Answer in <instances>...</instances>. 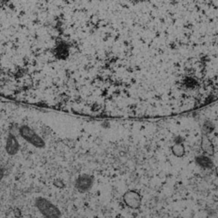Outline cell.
Returning <instances> with one entry per match:
<instances>
[{"label":"cell","instance_id":"cell-1","mask_svg":"<svg viewBox=\"0 0 218 218\" xmlns=\"http://www.w3.org/2000/svg\"><path fill=\"white\" fill-rule=\"evenodd\" d=\"M35 206L39 211L45 217L56 218L61 216L60 209L53 203L45 198L39 197L35 200Z\"/></svg>","mask_w":218,"mask_h":218},{"label":"cell","instance_id":"cell-2","mask_svg":"<svg viewBox=\"0 0 218 218\" xmlns=\"http://www.w3.org/2000/svg\"><path fill=\"white\" fill-rule=\"evenodd\" d=\"M19 135L25 141L37 148H43L45 147V141H43V138L35 132L34 130L27 125L24 124L19 127Z\"/></svg>","mask_w":218,"mask_h":218},{"label":"cell","instance_id":"cell-3","mask_svg":"<svg viewBox=\"0 0 218 218\" xmlns=\"http://www.w3.org/2000/svg\"><path fill=\"white\" fill-rule=\"evenodd\" d=\"M93 182V176L87 174H83L79 175L75 181V188L78 192H85L91 188Z\"/></svg>","mask_w":218,"mask_h":218},{"label":"cell","instance_id":"cell-4","mask_svg":"<svg viewBox=\"0 0 218 218\" xmlns=\"http://www.w3.org/2000/svg\"><path fill=\"white\" fill-rule=\"evenodd\" d=\"M19 150H20V144H19L17 138L16 137V135L9 132L8 134L6 144H5L6 153L10 156H13L17 154Z\"/></svg>","mask_w":218,"mask_h":218},{"label":"cell","instance_id":"cell-5","mask_svg":"<svg viewBox=\"0 0 218 218\" xmlns=\"http://www.w3.org/2000/svg\"><path fill=\"white\" fill-rule=\"evenodd\" d=\"M56 55L60 59H66L68 56V49L64 44H60L56 49Z\"/></svg>","mask_w":218,"mask_h":218},{"label":"cell","instance_id":"cell-6","mask_svg":"<svg viewBox=\"0 0 218 218\" xmlns=\"http://www.w3.org/2000/svg\"><path fill=\"white\" fill-rule=\"evenodd\" d=\"M58 182H57V181H55L54 182V185L56 186L57 188H63L64 187V183H63V182L62 181H61V180H58Z\"/></svg>","mask_w":218,"mask_h":218},{"label":"cell","instance_id":"cell-7","mask_svg":"<svg viewBox=\"0 0 218 218\" xmlns=\"http://www.w3.org/2000/svg\"><path fill=\"white\" fill-rule=\"evenodd\" d=\"M4 174H5V172H4V169L0 166V182L2 181L3 177H4Z\"/></svg>","mask_w":218,"mask_h":218}]
</instances>
